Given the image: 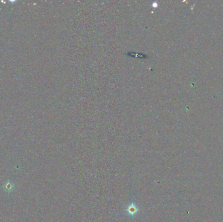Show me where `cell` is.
I'll list each match as a JSON object with an SVG mask.
<instances>
[{
	"label": "cell",
	"mask_w": 223,
	"mask_h": 222,
	"mask_svg": "<svg viewBox=\"0 0 223 222\" xmlns=\"http://www.w3.org/2000/svg\"><path fill=\"white\" fill-rule=\"evenodd\" d=\"M129 211L131 212H136V210L135 209V208H134V207H131L129 208Z\"/></svg>",
	"instance_id": "cell-1"
}]
</instances>
